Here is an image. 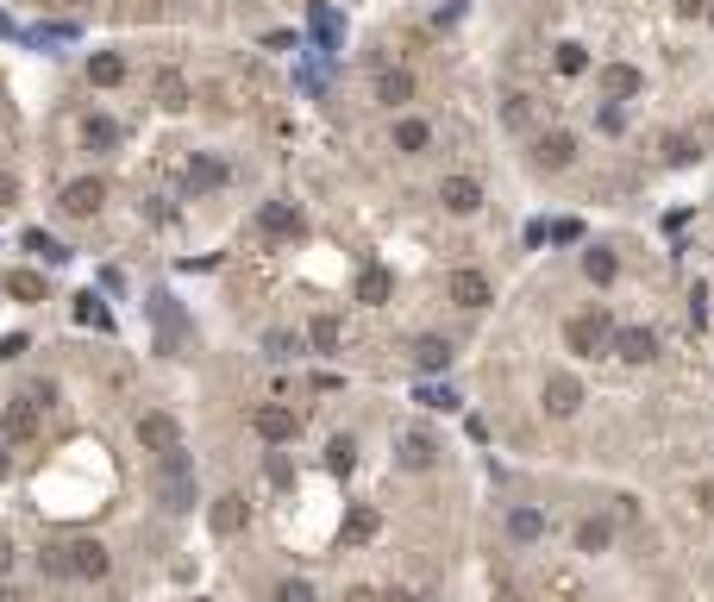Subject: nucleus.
<instances>
[{
    "label": "nucleus",
    "instance_id": "obj_1",
    "mask_svg": "<svg viewBox=\"0 0 714 602\" xmlns=\"http://www.w3.org/2000/svg\"><path fill=\"white\" fill-rule=\"evenodd\" d=\"M151 483H157L163 515H188V508H195V458H188V452H163Z\"/></svg>",
    "mask_w": 714,
    "mask_h": 602
},
{
    "label": "nucleus",
    "instance_id": "obj_2",
    "mask_svg": "<svg viewBox=\"0 0 714 602\" xmlns=\"http://www.w3.org/2000/svg\"><path fill=\"white\" fill-rule=\"evenodd\" d=\"M614 333H621V327H614L608 308H583V314L564 320V345H570L577 358H608V352H614Z\"/></svg>",
    "mask_w": 714,
    "mask_h": 602
},
{
    "label": "nucleus",
    "instance_id": "obj_3",
    "mask_svg": "<svg viewBox=\"0 0 714 602\" xmlns=\"http://www.w3.org/2000/svg\"><path fill=\"white\" fill-rule=\"evenodd\" d=\"M138 446H145V452H182V421H176V414L170 408H145V414H138Z\"/></svg>",
    "mask_w": 714,
    "mask_h": 602
},
{
    "label": "nucleus",
    "instance_id": "obj_4",
    "mask_svg": "<svg viewBox=\"0 0 714 602\" xmlns=\"http://www.w3.org/2000/svg\"><path fill=\"white\" fill-rule=\"evenodd\" d=\"M44 433V402L38 396H13L0 408V439H13V446H26V439Z\"/></svg>",
    "mask_w": 714,
    "mask_h": 602
},
{
    "label": "nucleus",
    "instance_id": "obj_5",
    "mask_svg": "<svg viewBox=\"0 0 714 602\" xmlns=\"http://www.w3.org/2000/svg\"><path fill=\"white\" fill-rule=\"evenodd\" d=\"M251 433L264 439V446H289V439L301 433V414H295L289 402H264V408L251 414Z\"/></svg>",
    "mask_w": 714,
    "mask_h": 602
},
{
    "label": "nucleus",
    "instance_id": "obj_6",
    "mask_svg": "<svg viewBox=\"0 0 714 602\" xmlns=\"http://www.w3.org/2000/svg\"><path fill=\"white\" fill-rule=\"evenodd\" d=\"M257 233H264V239H301L307 220H301L295 201H264V207H257Z\"/></svg>",
    "mask_w": 714,
    "mask_h": 602
},
{
    "label": "nucleus",
    "instance_id": "obj_7",
    "mask_svg": "<svg viewBox=\"0 0 714 602\" xmlns=\"http://www.w3.org/2000/svg\"><path fill=\"white\" fill-rule=\"evenodd\" d=\"M57 207H63L69 220H94V214L107 207V182H101V176H82V182H69Z\"/></svg>",
    "mask_w": 714,
    "mask_h": 602
},
{
    "label": "nucleus",
    "instance_id": "obj_8",
    "mask_svg": "<svg viewBox=\"0 0 714 602\" xmlns=\"http://www.w3.org/2000/svg\"><path fill=\"white\" fill-rule=\"evenodd\" d=\"M545 414H552V421H570V414L583 408V383L570 377V370H552V377H545Z\"/></svg>",
    "mask_w": 714,
    "mask_h": 602
},
{
    "label": "nucleus",
    "instance_id": "obj_9",
    "mask_svg": "<svg viewBox=\"0 0 714 602\" xmlns=\"http://www.w3.org/2000/svg\"><path fill=\"white\" fill-rule=\"evenodd\" d=\"M395 465H401V471H433V465H439V439L420 433V427H408V433L395 439Z\"/></svg>",
    "mask_w": 714,
    "mask_h": 602
},
{
    "label": "nucleus",
    "instance_id": "obj_10",
    "mask_svg": "<svg viewBox=\"0 0 714 602\" xmlns=\"http://www.w3.org/2000/svg\"><path fill=\"white\" fill-rule=\"evenodd\" d=\"M207 527H213V534H220V540H232V534H245V527H251V502L238 496V490H226L220 502L207 508Z\"/></svg>",
    "mask_w": 714,
    "mask_h": 602
},
{
    "label": "nucleus",
    "instance_id": "obj_11",
    "mask_svg": "<svg viewBox=\"0 0 714 602\" xmlns=\"http://www.w3.org/2000/svg\"><path fill=\"white\" fill-rule=\"evenodd\" d=\"M69 571H76L82 584H101V577L113 571V552L101 540H69Z\"/></svg>",
    "mask_w": 714,
    "mask_h": 602
},
{
    "label": "nucleus",
    "instance_id": "obj_12",
    "mask_svg": "<svg viewBox=\"0 0 714 602\" xmlns=\"http://www.w3.org/2000/svg\"><path fill=\"white\" fill-rule=\"evenodd\" d=\"M445 295L451 301H458V308H489V301H495V289H489V276L483 270H451V283H445Z\"/></svg>",
    "mask_w": 714,
    "mask_h": 602
},
{
    "label": "nucleus",
    "instance_id": "obj_13",
    "mask_svg": "<svg viewBox=\"0 0 714 602\" xmlns=\"http://www.w3.org/2000/svg\"><path fill=\"white\" fill-rule=\"evenodd\" d=\"M533 164L539 170H570V164H577V138H570V132H539L533 138Z\"/></svg>",
    "mask_w": 714,
    "mask_h": 602
},
{
    "label": "nucleus",
    "instance_id": "obj_14",
    "mask_svg": "<svg viewBox=\"0 0 714 602\" xmlns=\"http://www.w3.org/2000/svg\"><path fill=\"white\" fill-rule=\"evenodd\" d=\"M614 358L621 364H652L658 358V333L652 327H621L614 333Z\"/></svg>",
    "mask_w": 714,
    "mask_h": 602
},
{
    "label": "nucleus",
    "instance_id": "obj_15",
    "mask_svg": "<svg viewBox=\"0 0 714 602\" xmlns=\"http://www.w3.org/2000/svg\"><path fill=\"white\" fill-rule=\"evenodd\" d=\"M439 201H445V214H476V207H483V182L476 176H445Z\"/></svg>",
    "mask_w": 714,
    "mask_h": 602
},
{
    "label": "nucleus",
    "instance_id": "obj_16",
    "mask_svg": "<svg viewBox=\"0 0 714 602\" xmlns=\"http://www.w3.org/2000/svg\"><path fill=\"white\" fill-rule=\"evenodd\" d=\"M376 534H383V515H376L370 502H351V508H345V527H339V540H345V546H370Z\"/></svg>",
    "mask_w": 714,
    "mask_h": 602
},
{
    "label": "nucleus",
    "instance_id": "obj_17",
    "mask_svg": "<svg viewBox=\"0 0 714 602\" xmlns=\"http://www.w3.org/2000/svg\"><path fill=\"white\" fill-rule=\"evenodd\" d=\"M188 195H213V189H220V182H226V164H220V157H213V151H195V157H188Z\"/></svg>",
    "mask_w": 714,
    "mask_h": 602
},
{
    "label": "nucleus",
    "instance_id": "obj_18",
    "mask_svg": "<svg viewBox=\"0 0 714 602\" xmlns=\"http://www.w3.org/2000/svg\"><path fill=\"white\" fill-rule=\"evenodd\" d=\"M595 82H602V95H608V101H627V95H639V88H646V76H639L633 63H608Z\"/></svg>",
    "mask_w": 714,
    "mask_h": 602
},
{
    "label": "nucleus",
    "instance_id": "obj_19",
    "mask_svg": "<svg viewBox=\"0 0 714 602\" xmlns=\"http://www.w3.org/2000/svg\"><path fill=\"white\" fill-rule=\"evenodd\" d=\"M508 540H514V546H533V540H545V515H539L533 502L508 508Z\"/></svg>",
    "mask_w": 714,
    "mask_h": 602
},
{
    "label": "nucleus",
    "instance_id": "obj_20",
    "mask_svg": "<svg viewBox=\"0 0 714 602\" xmlns=\"http://www.w3.org/2000/svg\"><path fill=\"white\" fill-rule=\"evenodd\" d=\"M151 95H157V107H163V113H182V107H188V76H182V69H157Z\"/></svg>",
    "mask_w": 714,
    "mask_h": 602
},
{
    "label": "nucleus",
    "instance_id": "obj_21",
    "mask_svg": "<svg viewBox=\"0 0 714 602\" xmlns=\"http://www.w3.org/2000/svg\"><path fill=\"white\" fill-rule=\"evenodd\" d=\"M614 546V521L608 515H583L577 521V552H589V559H595V552H608Z\"/></svg>",
    "mask_w": 714,
    "mask_h": 602
},
{
    "label": "nucleus",
    "instance_id": "obj_22",
    "mask_svg": "<svg viewBox=\"0 0 714 602\" xmlns=\"http://www.w3.org/2000/svg\"><path fill=\"white\" fill-rule=\"evenodd\" d=\"M658 157H664L671 170H689V164L702 157V145H696L689 132H664V138H658Z\"/></svg>",
    "mask_w": 714,
    "mask_h": 602
},
{
    "label": "nucleus",
    "instance_id": "obj_23",
    "mask_svg": "<svg viewBox=\"0 0 714 602\" xmlns=\"http://www.w3.org/2000/svg\"><path fill=\"white\" fill-rule=\"evenodd\" d=\"M376 101H383V107H408L414 101V76H408V69H383V76H376Z\"/></svg>",
    "mask_w": 714,
    "mask_h": 602
},
{
    "label": "nucleus",
    "instance_id": "obj_24",
    "mask_svg": "<svg viewBox=\"0 0 714 602\" xmlns=\"http://www.w3.org/2000/svg\"><path fill=\"white\" fill-rule=\"evenodd\" d=\"M389 295H395V276H389L383 264H370L364 276H357V301H364V308H383Z\"/></svg>",
    "mask_w": 714,
    "mask_h": 602
},
{
    "label": "nucleus",
    "instance_id": "obj_25",
    "mask_svg": "<svg viewBox=\"0 0 714 602\" xmlns=\"http://www.w3.org/2000/svg\"><path fill=\"white\" fill-rule=\"evenodd\" d=\"M583 276H589L595 289H608L614 276H621V258H614L608 245H589V251H583Z\"/></svg>",
    "mask_w": 714,
    "mask_h": 602
},
{
    "label": "nucleus",
    "instance_id": "obj_26",
    "mask_svg": "<svg viewBox=\"0 0 714 602\" xmlns=\"http://www.w3.org/2000/svg\"><path fill=\"white\" fill-rule=\"evenodd\" d=\"M88 82L94 88H119V82H126V57H119V51H94L88 57Z\"/></svg>",
    "mask_w": 714,
    "mask_h": 602
},
{
    "label": "nucleus",
    "instance_id": "obj_27",
    "mask_svg": "<svg viewBox=\"0 0 714 602\" xmlns=\"http://www.w3.org/2000/svg\"><path fill=\"white\" fill-rule=\"evenodd\" d=\"M389 138H395V151H401V157H420L426 145H433V126H426V120H395Z\"/></svg>",
    "mask_w": 714,
    "mask_h": 602
},
{
    "label": "nucleus",
    "instance_id": "obj_28",
    "mask_svg": "<svg viewBox=\"0 0 714 602\" xmlns=\"http://www.w3.org/2000/svg\"><path fill=\"white\" fill-rule=\"evenodd\" d=\"M414 364L433 377V370H451V339H439V333H426V339H414Z\"/></svg>",
    "mask_w": 714,
    "mask_h": 602
},
{
    "label": "nucleus",
    "instance_id": "obj_29",
    "mask_svg": "<svg viewBox=\"0 0 714 602\" xmlns=\"http://www.w3.org/2000/svg\"><path fill=\"white\" fill-rule=\"evenodd\" d=\"M326 471H332V477H351V471H357V439H351V433H332V439H326Z\"/></svg>",
    "mask_w": 714,
    "mask_h": 602
},
{
    "label": "nucleus",
    "instance_id": "obj_30",
    "mask_svg": "<svg viewBox=\"0 0 714 602\" xmlns=\"http://www.w3.org/2000/svg\"><path fill=\"white\" fill-rule=\"evenodd\" d=\"M82 145L88 151H113L119 145V126L107 120V113H88V120H82Z\"/></svg>",
    "mask_w": 714,
    "mask_h": 602
},
{
    "label": "nucleus",
    "instance_id": "obj_31",
    "mask_svg": "<svg viewBox=\"0 0 714 602\" xmlns=\"http://www.w3.org/2000/svg\"><path fill=\"white\" fill-rule=\"evenodd\" d=\"M0 289H7L13 301H44V276L38 270H7V276H0Z\"/></svg>",
    "mask_w": 714,
    "mask_h": 602
},
{
    "label": "nucleus",
    "instance_id": "obj_32",
    "mask_svg": "<svg viewBox=\"0 0 714 602\" xmlns=\"http://www.w3.org/2000/svg\"><path fill=\"white\" fill-rule=\"evenodd\" d=\"M307 339H314V352H339V339H345L339 314H314V320H307Z\"/></svg>",
    "mask_w": 714,
    "mask_h": 602
},
{
    "label": "nucleus",
    "instance_id": "obj_33",
    "mask_svg": "<svg viewBox=\"0 0 714 602\" xmlns=\"http://www.w3.org/2000/svg\"><path fill=\"white\" fill-rule=\"evenodd\" d=\"M26 251H32V258H44V264H69V245L51 239L44 226H32V233H26Z\"/></svg>",
    "mask_w": 714,
    "mask_h": 602
},
{
    "label": "nucleus",
    "instance_id": "obj_34",
    "mask_svg": "<svg viewBox=\"0 0 714 602\" xmlns=\"http://www.w3.org/2000/svg\"><path fill=\"white\" fill-rule=\"evenodd\" d=\"M558 76H583V69H589V51H583V44H558Z\"/></svg>",
    "mask_w": 714,
    "mask_h": 602
},
{
    "label": "nucleus",
    "instance_id": "obj_35",
    "mask_svg": "<svg viewBox=\"0 0 714 602\" xmlns=\"http://www.w3.org/2000/svg\"><path fill=\"white\" fill-rule=\"evenodd\" d=\"M276 602H320V596H314L307 577H282V584H276Z\"/></svg>",
    "mask_w": 714,
    "mask_h": 602
},
{
    "label": "nucleus",
    "instance_id": "obj_36",
    "mask_svg": "<svg viewBox=\"0 0 714 602\" xmlns=\"http://www.w3.org/2000/svg\"><path fill=\"white\" fill-rule=\"evenodd\" d=\"M314 38L326 44V51L339 44V13H332V7H314Z\"/></svg>",
    "mask_w": 714,
    "mask_h": 602
},
{
    "label": "nucleus",
    "instance_id": "obj_37",
    "mask_svg": "<svg viewBox=\"0 0 714 602\" xmlns=\"http://www.w3.org/2000/svg\"><path fill=\"white\" fill-rule=\"evenodd\" d=\"M76 320H88V327H107V308H101V295H76Z\"/></svg>",
    "mask_w": 714,
    "mask_h": 602
},
{
    "label": "nucleus",
    "instance_id": "obj_38",
    "mask_svg": "<svg viewBox=\"0 0 714 602\" xmlns=\"http://www.w3.org/2000/svg\"><path fill=\"white\" fill-rule=\"evenodd\" d=\"M264 352H270L276 364H289V358L301 352V339H295V333H270V339H264Z\"/></svg>",
    "mask_w": 714,
    "mask_h": 602
},
{
    "label": "nucleus",
    "instance_id": "obj_39",
    "mask_svg": "<svg viewBox=\"0 0 714 602\" xmlns=\"http://www.w3.org/2000/svg\"><path fill=\"white\" fill-rule=\"evenodd\" d=\"M502 120H508L514 132H520V126H533V101H527V95H508V107H502Z\"/></svg>",
    "mask_w": 714,
    "mask_h": 602
},
{
    "label": "nucleus",
    "instance_id": "obj_40",
    "mask_svg": "<svg viewBox=\"0 0 714 602\" xmlns=\"http://www.w3.org/2000/svg\"><path fill=\"white\" fill-rule=\"evenodd\" d=\"M420 402H426V408H458V396H451V389H439V383H426Z\"/></svg>",
    "mask_w": 714,
    "mask_h": 602
},
{
    "label": "nucleus",
    "instance_id": "obj_41",
    "mask_svg": "<svg viewBox=\"0 0 714 602\" xmlns=\"http://www.w3.org/2000/svg\"><path fill=\"white\" fill-rule=\"evenodd\" d=\"M13 201H19V176H13V170H0V214H7Z\"/></svg>",
    "mask_w": 714,
    "mask_h": 602
},
{
    "label": "nucleus",
    "instance_id": "obj_42",
    "mask_svg": "<svg viewBox=\"0 0 714 602\" xmlns=\"http://www.w3.org/2000/svg\"><path fill=\"white\" fill-rule=\"evenodd\" d=\"M270 483H276V490H289V483H295V471H289V458H282V452L270 458Z\"/></svg>",
    "mask_w": 714,
    "mask_h": 602
},
{
    "label": "nucleus",
    "instance_id": "obj_43",
    "mask_svg": "<svg viewBox=\"0 0 714 602\" xmlns=\"http://www.w3.org/2000/svg\"><path fill=\"white\" fill-rule=\"evenodd\" d=\"M19 352H26V339H19V333H7V339H0V358H19Z\"/></svg>",
    "mask_w": 714,
    "mask_h": 602
},
{
    "label": "nucleus",
    "instance_id": "obj_44",
    "mask_svg": "<svg viewBox=\"0 0 714 602\" xmlns=\"http://www.w3.org/2000/svg\"><path fill=\"white\" fill-rule=\"evenodd\" d=\"M0 571H13V540L0 534Z\"/></svg>",
    "mask_w": 714,
    "mask_h": 602
},
{
    "label": "nucleus",
    "instance_id": "obj_45",
    "mask_svg": "<svg viewBox=\"0 0 714 602\" xmlns=\"http://www.w3.org/2000/svg\"><path fill=\"white\" fill-rule=\"evenodd\" d=\"M677 13H708V0H677Z\"/></svg>",
    "mask_w": 714,
    "mask_h": 602
},
{
    "label": "nucleus",
    "instance_id": "obj_46",
    "mask_svg": "<svg viewBox=\"0 0 714 602\" xmlns=\"http://www.w3.org/2000/svg\"><path fill=\"white\" fill-rule=\"evenodd\" d=\"M702 508H708V515H714V483H702Z\"/></svg>",
    "mask_w": 714,
    "mask_h": 602
},
{
    "label": "nucleus",
    "instance_id": "obj_47",
    "mask_svg": "<svg viewBox=\"0 0 714 602\" xmlns=\"http://www.w3.org/2000/svg\"><path fill=\"white\" fill-rule=\"evenodd\" d=\"M13 471V458H7V446H0V477H7Z\"/></svg>",
    "mask_w": 714,
    "mask_h": 602
},
{
    "label": "nucleus",
    "instance_id": "obj_48",
    "mask_svg": "<svg viewBox=\"0 0 714 602\" xmlns=\"http://www.w3.org/2000/svg\"><path fill=\"white\" fill-rule=\"evenodd\" d=\"M0 602H19V596H13V590H0Z\"/></svg>",
    "mask_w": 714,
    "mask_h": 602
},
{
    "label": "nucleus",
    "instance_id": "obj_49",
    "mask_svg": "<svg viewBox=\"0 0 714 602\" xmlns=\"http://www.w3.org/2000/svg\"><path fill=\"white\" fill-rule=\"evenodd\" d=\"M383 602H414V596H383Z\"/></svg>",
    "mask_w": 714,
    "mask_h": 602
},
{
    "label": "nucleus",
    "instance_id": "obj_50",
    "mask_svg": "<svg viewBox=\"0 0 714 602\" xmlns=\"http://www.w3.org/2000/svg\"><path fill=\"white\" fill-rule=\"evenodd\" d=\"M69 7H94V0H69Z\"/></svg>",
    "mask_w": 714,
    "mask_h": 602
},
{
    "label": "nucleus",
    "instance_id": "obj_51",
    "mask_svg": "<svg viewBox=\"0 0 714 602\" xmlns=\"http://www.w3.org/2000/svg\"><path fill=\"white\" fill-rule=\"evenodd\" d=\"M708 19H714V7H708Z\"/></svg>",
    "mask_w": 714,
    "mask_h": 602
},
{
    "label": "nucleus",
    "instance_id": "obj_52",
    "mask_svg": "<svg viewBox=\"0 0 714 602\" xmlns=\"http://www.w3.org/2000/svg\"><path fill=\"white\" fill-rule=\"evenodd\" d=\"M195 602H201V596H195Z\"/></svg>",
    "mask_w": 714,
    "mask_h": 602
}]
</instances>
